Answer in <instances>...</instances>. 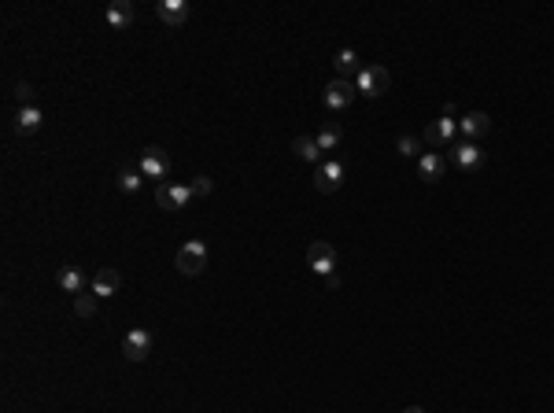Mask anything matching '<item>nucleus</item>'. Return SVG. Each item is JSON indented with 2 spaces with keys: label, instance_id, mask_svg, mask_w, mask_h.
Masks as SVG:
<instances>
[{
  "label": "nucleus",
  "instance_id": "obj_1",
  "mask_svg": "<svg viewBox=\"0 0 554 413\" xmlns=\"http://www.w3.org/2000/svg\"><path fill=\"white\" fill-rule=\"evenodd\" d=\"M355 89L363 92V96H384L388 89H392V71L388 67H381V63H373V67H366V71H358V78H355Z\"/></svg>",
  "mask_w": 554,
  "mask_h": 413
},
{
  "label": "nucleus",
  "instance_id": "obj_2",
  "mask_svg": "<svg viewBox=\"0 0 554 413\" xmlns=\"http://www.w3.org/2000/svg\"><path fill=\"white\" fill-rule=\"evenodd\" d=\"M307 266H311L318 277H333L336 273V247L329 240H314L307 247Z\"/></svg>",
  "mask_w": 554,
  "mask_h": 413
},
{
  "label": "nucleus",
  "instance_id": "obj_3",
  "mask_svg": "<svg viewBox=\"0 0 554 413\" xmlns=\"http://www.w3.org/2000/svg\"><path fill=\"white\" fill-rule=\"evenodd\" d=\"M204 270H207V247H204V240H189L182 251H177V273L200 277Z\"/></svg>",
  "mask_w": 554,
  "mask_h": 413
},
{
  "label": "nucleus",
  "instance_id": "obj_4",
  "mask_svg": "<svg viewBox=\"0 0 554 413\" xmlns=\"http://www.w3.org/2000/svg\"><path fill=\"white\" fill-rule=\"evenodd\" d=\"M355 96H358L355 81L336 78V81H329V85H325V107H329V111H344V107H351Z\"/></svg>",
  "mask_w": 554,
  "mask_h": 413
},
{
  "label": "nucleus",
  "instance_id": "obj_5",
  "mask_svg": "<svg viewBox=\"0 0 554 413\" xmlns=\"http://www.w3.org/2000/svg\"><path fill=\"white\" fill-rule=\"evenodd\" d=\"M454 129H459V122H454V119H436V122L425 126V133H421V144H425V148H451Z\"/></svg>",
  "mask_w": 554,
  "mask_h": 413
},
{
  "label": "nucleus",
  "instance_id": "obj_6",
  "mask_svg": "<svg viewBox=\"0 0 554 413\" xmlns=\"http://www.w3.org/2000/svg\"><path fill=\"white\" fill-rule=\"evenodd\" d=\"M148 351H152V333H148V328H134V333H126V340H122L126 361H144Z\"/></svg>",
  "mask_w": 554,
  "mask_h": 413
},
{
  "label": "nucleus",
  "instance_id": "obj_7",
  "mask_svg": "<svg viewBox=\"0 0 554 413\" xmlns=\"http://www.w3.org/2000/svg\"><path fill=\"white\" fill-rule=\"evenodd\" d=\"M141 174H144V177H159V185L167 181V174H170V159H167V152H163L159 144H152L148 152L141 155Z\"/></svg>",
  "mask_w": 554,
  "mask_h": 413
},
{
  "label": "nucleus",
  "instance_id": "obj_8",
  "mask_svg": "<svg viewBox=\"0 0 554 413\" xmlns=\"http://www.w3.org/2000/svg\"><path fill=\"white\" fill-rule=\"evenodd\" d=\"M344 170H348V167H344L340 159L322 162V167H318V177H314V188H318V192H325V196L336 192L340 185H344Z\"/></svg>",
  "mask_w": 554,
  "mask_h": 413
},
{
  "label": "nucleus",
  "instance_id": "obj_9",
  "mask_svg": "<svg viewBox=\"0 0 554 413\" xmlns=\"http://www.w3.org/2000/svg\"><path fill=\"white\" fill-rule=\"evenodd\" d=\"M459 129H462L466 140H481V137L492 133V119H488L484 111H466L459 119Z\"/></svg>",
  "mask_w": 554,
  "mask_h": 413
},
{
  "label": "nucleus",
  "instance_id": "obj_10",
  "mask_svg": "<svg viewBox=\"0 0 554 413\" xmlns=\"http://www.w3.org/2000/svg\"><path fill=\"white\" fill-rule=\"evenodd\" d=\"M155 15H159V19L167 23L170 30H174V26H185L189 4H185V0H159V4H155Z\"/></svg>",
  "mask_w": 554,
  "mask_h": 413
},
{
  "label": "nucleus",
  "instance_id": "obj_11",
  "mask_svg": "<svg viewBox=\"0 0 554 413\" xmlns=\"http://www.w3.org/2000/svg\"><path fill=\"white\" fill-rule=\"evenodd\" d=\"M451 159L459 162L462 170H481V162H484V152L477 144H451Z\"/></svg>",
  "mask_w": 554,
  "mask_h": 413
},
{
  "label": "nucleus",
  "instance_id": "obj_12",
  "mask_svg": "<svg viewBox=\"0 0 554 413\" xmlns=\"http://www.w3.org/2000/svg\"><path fill=\"white\" fill-rule=\"evenodd\" d=\"M119 288H122V277H119V270H111V266H104L100 273L93 277V295H100V299L115 295Z\"/></svg>",
  "mask_w": 554,
  "mask_h": 413
},
{
  "label": "nucleus",
  "instance_id": "obj_13",
  "mask_svg": "<svg viewBox=\"0 0 554 413\" xmlns=\"http://www.w3.org/2000/svg\"><path fill=\"white\" fill-rule=\"evenodd\" d=\"M418 174H421V181L436 185V181L444 177V155H440V152H425V155L418 159Z\"/></svg>",
  "mask_w": 554,
  "mask_h": 413
},
{
  "label": "nucleus",
  "instance_id": "obj_14",
  "mask_svg": "<svg viewBox=\"0 0 554 413\" xmlns=\"http://www.w3.org/2000/svg\"><path fill=\"white\" fill-rule=\"evenodd\" d=\"M41 122H45V114L37 107H19V114H15V133L30 137V133H37V129H41Z\"/></svg>",
  "mask_w": 554,
  "mask_h": 413
},
{
  "label": "nucleus",
  "instance_id": "obj_15",
  "mask_svg": "<svg viewBox=\"0 0 554 413\" xmlns=\"http://www.w3.org/2000/svg\"><path fill=\"white\" fill-rule=\"evenodd\" d=\"M56 285H59L63 292H71V295H81V292H86V273H81L78 266H63V270L56 273Z\"/></svg>",
  "mask_w": 554,
  "mask_h": 413
},
{
  "label": "nucleus",
  "instance_id": "obj_16",
  "mask_svg": "<svg viewBox=\"0 0 554 413\" xmlns=\"http://www.w3.org/2000/svg\"><path fill=\"white\" fill-rule=\"evenodd\" d=\"M107 23H111V30H126L129 23H134V4H129V0H111Z\"/></svg>",
  "mask_w": 554,
  "mask_h": 413
},
{
  "label": "nucleus",
  "instance_id": "obj_17",
  "mask_svg": "<svg viewBox=\"0 0 554 413\" xmlns=\"http://www.w3.org/2000/svg\"><path fill=\"white\" fill-rule=\"evenodd\" d=\"M314 140H318L322 152H336L340 140H344V129H340L336 122H325V126L318 129V137H314Z\"/></svg>",
  "mask_w": 554,
  "mask_h": 413
},
{
  "label": "nucleus",
  "instance_id": "obj_18",
  "mask_svg": "<svg viewBox=\"0 0 554 413\" xmlns=\"http://www.w3.org/2000/svg\"><path fill=\"white\" fill-rule=\"evenodd\" d=\"M333 67H336V74H340V78H348V81H355V78H358V56L351 52V48H344V52H336V59H333Z\"/></svg>",
  "mask_w": 554,
  "mask_h": 413
},
{
  "label": "nucleus",
  "instance_id": "obj_19",
  "mask_svg": "<svg viewBox=\"0 0 554 413\" xmlns=\"http://www.w3.org/2000/svg\"><path fill=\"white\" fill-rule=\"evenodd\" d=\"M167 192H170V210H185L192 200H196L192 185H174V181H167Z\"/></svg>",
  "mask_w": 554,
  "mask_h": 413
},
{
  "label": "nucleus",
  "instance_id": "obj_20",
  "mask_svg": "<svg viewBox=\"0 0 554 413\" xmlns=\"http://www.w3.org/2000/svg\"><path fill=\"white\" fill-rule=\"evenodd\" d=\"M292 152H296L300 159H307V162H318L322 159V148H318L314 137H296V140H292Z\"/></svg>",
  "mask_w": 554,
  "mask_h": 413
},
{
  "label": "nucleus",
  "instance_id": "obj_21",
  "mask_svg": "<svg viewBox=\"0 0 554 413\" xmlns=\"http://www.w3.org/2000/svg\"><path fill=\"white\" fill-rule=\"evenodd\" d=\"M141 181H144L141 167H122L119 170V188L122 192H141Z\"/></svg>",
  "mask_w": 554,
  "mask_h": 413
},
{
  "label": "nucleus",
  "instance_id": "obj_22",
  "mask_svg": "<svg viewBox=\"0 0 554 413\" xmlns=\"http://www.w3.org/2000/svg\"><path fill=\"white\" fill-rule=\"evenodd\" d=\"M421 148H425V144H421L418 137H399V140H396V152H399L403 159H421V155H425Z\"/></svg>",
  "mask_w": 554,
  "mask_h": 413
},
{
  "label": "nucleus",
  "instance_id": "obj_23",
  "mask_svg": "<svg viewBox=\"0 0 554 413\" xmlns=\"http://www.w3.org/2000/svg\"><path fill=\"white\" fill-rule=\"evenodd\" d=\"M96 303H100V295H86V292H81V295H74V313H78V318H93Z\"/></svg>",
  "mask_w": 554,
  "mask_h": 413
},
{
  "label": "nucleus",
  "instance_id": "obj_24",
  "mask_svg": "<svg viewBox=\"0 0 554 413\" xmlns=\"http://www.w3.org/2000/svg\"><path fill=\"white\" fill-rule=\"evenodd\" d=\"M15 100H19V107H34V85L19 81V85H15Z\"/></svg>",
  "mask_w": 554,
  "mask_h": 413
},
{
  "label": "nucleus",
  "instance_id": "obj_25",
  "mask_svg": "<svg viewBox=\"0 0 554 413\" xmlns=\"http://www.w3.org/2000/svg\"><path fill=\"white\" fill-rule=\"evenodd\" d=\"M189 185H192V192H196V196H211V192H215V181H211V177H196V181H189Z\"/></svg>",
  "mask_w": 554,
  "mask_h": 413
},
{
  "label": "nucleus",
  "instance_id": "obj_26",
  "mask_svg": "<svg viewBox=\"0 0 554 413\" xmlns=\"http://www.w3.org/2000/svg\"><path fill=\"white\" fill-rule=\"evenodd\" d=\"M155 203H159L163 210H170V192H167V181H163V185H155Z\"/></svg>",
  "mask_w": 554,
  "mask_h": 413
},
{
  "label": "nucleus",
  "instance_id": "obj_27",
  "mask_svg": "<svg viewBox=\"0 0 554 413\" xmlns=\"http://www.w3.org/2000/svg\"><path fill=\"white\" fill-rule=\"evenodd\" d=\"M403 413H425V409H421V406H406Z\"/></svg>",
  "mask_w": 554,
  "mask_h": 413
}]
</instances>
